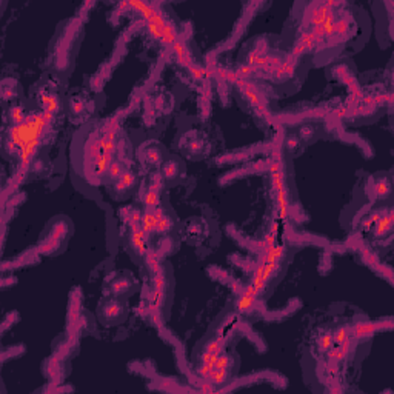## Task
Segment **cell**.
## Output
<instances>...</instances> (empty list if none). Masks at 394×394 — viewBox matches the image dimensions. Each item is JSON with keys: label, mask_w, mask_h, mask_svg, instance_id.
<instances>
[{"label": "cell", "mask_w": 394, "mask_h": 394, "mask_svg": "<svg viewBox=\"0 0 394 394\" xmlns=\"http://www.w3.org/2000/svg\"><path fill=\"white\" fill-rule=\"evenodd\" d=\"M391 220L392 219H391L389 213L386 216L382 214V216H379L376 219V228H374V235H376V238H382V235H385L386 232L391 231V225H392Z\"/></svg>", "instance_id": "cell-9"}, {"label": "cell", "mask_w": 394, "mask_h": 394, "mask_svg": "<svg viewBox=\"0 0 394 394\" xmlns=\"http://www.w3.org/2000/svg\"><path fill=\"white\" fill-rule=\"evenodd\" d=\"M155 214H157V226H155V232L165 234L173 228V219L170 216H167L164 213V210L161 207L155 208Z\"/></svg>", "instance_id": "cell-8"}, {"label": "cell", "mask_w": 394, "mask_h": 394, "mask_svg": "<svg viewBox=\"0 0 394 394\" xmlns=\"http://www.w3.org/2000/svg\"><path fill=\"white\" fill-rule=\"evenodd\" d=\"M231 367H232V359L231 356H228V354L225 352H220L217 359H216V364H214V368H219V370H229L231 371Z\"/></svg>", "instance_id": "cell-14"}, {"label": "cell", "mask_w": 394, "mask_h": 394, "mask_svg": "<svg viewBox=\"0 0 394 394\" xmlns=\"http://www.w3.org/2000/svg\"><path fill=\"white\" fill-rule=\"evenodd\" d=\"M316 348H318V351L322 352V354H325V352H328L330 349H333V348H334L333 334H331V333H322V334L318 337V340H316Z\"/></svg>", "instance_id": "cell-11"}, {"label": "cell", "mask_w": 394, "mask_h": 394, "mask_svg": "<svg viewBox=\"0 0 394 394\" xmlns=\"http://www.w3.org/2000/svg\"><path fill=\"white\" fill-rule=\"evenodd\" d=\"M142 202L145 208H157L161 205V192L155 186H149L143 194H142Z\"/></svg>", "instance_id": "cell-7"}, {"label": "cell", "mask_w": 394, "mask_h": 394, "mask_svg": "<svg viewBox=\"0 0 394 394\" xmlns=\"http://www.w3.org/2000/svg\"><path fill=\"white\" fill-rule=\"evenodd\" d=\"M8 115H10L11 127L13 125H19V124H22L26 119V112L20 106H11V109L8 111Z\"/></svg>", "instance_id": "cell-12"}, {"label": "cell", "mask_w": 394, "mask_h": 394, "mask_svg": "<svg viewBox=\"0 0 394 394\" xmlns=\"http://www.w3.org/2000/svg\"><path fill=\"white\" fill-rule=\"evenodd\" d=\"M177 173H179V170H177V164L173 162V161L167 162V164L164 165V168H162V176H164L165 179H173V177L177 176Z\"/></svg>", "instance_id": "cell-15"}, {"label": "cell", "mask_w": 394, "mask_h": 394, "mask_svg": "<svg viewBox=\"0 0 394 394\" xmlns=\"http://www.w3.org/2000/svg\"><path fill=\"white\" fill-rule=\"evenodd\" d=\"M125 305L117 299V296H112L102 299L97 309V316L100 318V322L103 325H115L125 319Z\"/></svg>", "instance_id": "cell-1"}, {"label": "cell", "mask_w": 394, "mask_h": 394, "mask_svg": "<svg viewBox=\"0 0 394 394\" xmlns=\"http://www.w3.org/2000/svg\"><path fill=\"white\" fill-rule=\"evenodd\" d=\"M131 245L137 251V254L142 256L146 253V234L143 232L139 223L131 229Z\"/></svg>", "instance_id": "cell-4"}, {"label": "cell", "mask_w": 394, "mask_h": 394, "mask_svg": "<svg viewBox=\"0 0 394 394\" xmlns=\"http://www.w3.org/2000/svg\"><path fill=\"white\" fill-rule=\"evenodd\" d=\"M143 162L148 167H159L162 164V152L159 148H146L143 151Z\"/></svg>", "instance_id": "cell-10"}, {"label": "cell", "mask_w": 394, "mask_h": 394, "mask_svg": "<svg viewBox=\"0 0 394 394\" xmlns=\"http://www.w3.org/2000/svg\"><path fill=\"white\" fill-rule=\"evenodd\" d=\"M134 284L136 282L131 274H119L111 281V284L108 287H109V293H112V296L119 297L122 294L130 293L134 288Z\"/></svg>", "instance_id": "cell-2"}, {"label": "cell", "mask_w": 394, "mask_h": 394, "mask_svg": "<svg viewBox=\"0 0 394 394\" xmlns=\"http://www.w3.org/2000/svg\"><path fill=\"white\" fill-rule=\"evenodd\" d=\"M333 340H334V345H343V343H349V331L348 328L345 327H339L336 328L333 333Z\"/></svg>", "instance_id": "cell-13"}, {"label": "cell", "mask_w": 394, "mask_h": 394, "mask_svg": "<svg viewBox=\"0 0 394 394\" xmlns=\"http://www.w3.org/2000/svg\"><path fill=\"white\" fill-rule=\"evenodd\" d=\"M136 185V176L133 171H125L119 179H117L112 185V189L117 192V194H124L127 192L128 189H131L133 186Z\"/></svg>", "instance_id": "cell-6"}, {"label": "cell", "mask_w": 394, "mask_h": 394, "mask_svg": "<svg viewBox=\"0 0 394 394\" xmlns=\"http://www.w3.org/2000/svg\"><path fill=\"white\" fill-rule=\"evenodd\" d=\"M285 257V248L282 245H269L260 256L262 263H281V260Z\"/></svg>", "instance_id": "cell-3"}, {"label": "cell", "mask_w": 394, "mask_h": 394, "mask_svg": "<svg viewBox=\"0 0 394 394\" xmlns=\"http://www.w3.org/2000/svg\"><path fill=\"white\" fill-rule=\"evenodd\" d=\"M257 297H259V293H257L254 288H251V287L248 285L247 290L239 296L238 303H235V308H238L239 311H248V309L256 303Z\"/></svg>", "instance_id": "cell-5"}]
</instances>
